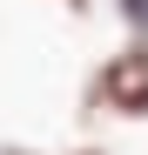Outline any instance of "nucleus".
Here are the masks:
<instances>
[{
    "label": "nucleus",
    "instance_id": "1",
    "mask_svg": "<svg viewBox=\"0 0 148 155\" xmlns=\"http://www.w3.org/2000/svg\"><path fill=\"white\" fill-rule=\"evenodd\" d=\"M88 108H108L121 121H148V34H135L121 54H108L88 81Z\"/></svg>",
    "mask_w": 148,
    "mask_h": 155
},
{
    "label": "nucleus",
    "instance_id": "2",
    "mask_svg": "<svg viewBox=\"0 0 148 155\" xmlns=\"http://www.w3.org/2000/svg\"><path fill=\"white\" fill-rule=\"evenodd\" d=\"M121 27H128V34H148V0H121Z\"/></svg>",
    "mask_w": 148,
    "mask_h": 155
},
{
    "label": "nucleus",
    "instance_id": "3",
    "mask_svg": "<svg viewBox=\"0 0 148 155\" xmlns=\"http://www.w3.org/2000/svg\"><path fill=\"white\" fill-rule=\"evenodd\" d=\"M67 155H108V148H94V142H81V148H67Z\"/></svg>",
    "mask_w": 148,
    "mask_h": 155
},
{
    "label": "nucleus",
    "instance_id": "4",
    "mask_svg": "<svg viewBox=\"0 0 148 155\" xmlns=\"http://www.w3.org/2000/svg\"><path fill=\"white\" fill-rule=\"evenodd\" d=\"M61 7H74V14H81V7H88V0H61Z\"/></svg>",
    "mask_w": 148,
    "mask_h": 155
},
{
    "label": "nucleus",
    "instance_id": "5",
    "mask_svg": "<svg viewBox=\"0 0 148 155\" xmlns=\"http://www.w3.org/2000/svg\"><path fill=\"white\" fill-rule=\"evenodd\" d=\"M7 155H34V148H7Z\"/></svg>",
    "mask_w": 148,
    "mask_h": 155
}]
</instances>
